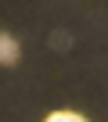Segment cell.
Returning <instances> with one entry per match:
<instances>
[{"label": "cell", "instance_id": "cell-1", "mask_svg": "<svg viewBox=\"0 0 108 122\" xmlns=\"http://www.w3.org/2000/svg\"><path fill=\"white\" fill-rule=\"evenodd\" d=\"M18 43H15V36H7V32H0V65L4 68H11V65H18Z\"/></svg>", "mask_w": 108, "mask_h": 122}, {"label": "cell", "instance_id": "cell-2", "mask_svg": "<svg viewBox=\"0 0 108 122\" xmlns=\"http://www.w3.org/2000/svg\"><path fill=\"white\" fill-rule=\"evenodd\" d=\"M50 47H54V50H69V47H72V36H69L65 29H58V32L50 36Z\"/></svg>", "mask_w": 108, "mask_h": 122}, {"label": "cell", "instance_id": "cell-3", "mask_svg": "<svg viewBox=\"0 0 108 122\" xmlns=\"http://www.w3.org/2000/svg\"><path fill=\"white\" fill-rule=\"evenodd\" d=\"M47 122H86L83 115H76V111H54Z\"/></svg>", "mask_w": 108, "mask_h": 122}]
</instances>
